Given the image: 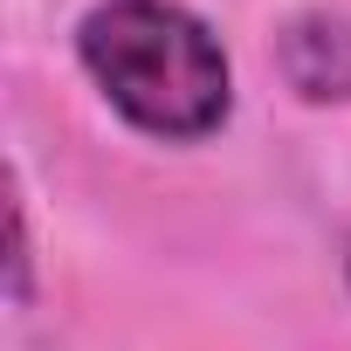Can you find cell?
I'll list each match as a JSON object with an SVG mask.
<instances>
[{"instance_id":"1","label":"cell","mask_w":351,"mask_h":351,"mask_svg":"<svg viewBox=\"0 0 351 351\" xmlns=\"http://www.w3.org/2000/svg\"><path fill=\"white\" fill-rule=\"evenodd\" d=\"M76 56L104 104L145 138L193 145L214 138L234 110L228 49L180 0H97L76 28Z\"/></svg>"},{"instance_id":"2","label":"cell","mask_w":351,"mask_h":351,"mask_svg":"<svg viewBox=\"0 0 351 351\" xmlns=\"http://www.w3.org/2000/svg\"><path fill=\"white\" fill-rule=\"evenodd\" d=\"M282 76L303 104H337L351 97V28L344 21H289L282 28Z\"/></svg>"},{"instance_id":"3","label":"cell","mask_w":351,"mask_h":351,"mask_svg":"<svg viewBox=\"0 0 351 351\" xmlns=\"http://www.w3.org/2000/svg\"><path fill=\"white\" fill-rule=\"evenodd\" d=\"M8 282H14V303H28V207H21V193L8 200Z\"/></svg>"}]
</instances>
